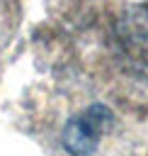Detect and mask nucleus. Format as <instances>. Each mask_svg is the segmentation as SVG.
Returning a JSON list of instances; mask_svg holds the SVG:
<instances>
[{
	"label": "nucleus",
	"mask_w": 148,
	"mask_h": 156,
	"mask_svg": "<svg viewBox=\"0 0 148 156\" xmlns=\"http://www.w3.org/2000/svg\"><path fill=\"white\" fill-rule=\"evenodd\" d=\"M112 112L104 105H92L85 112L75 115L68 119L63 129V146L73 156H87L97 149L99 139L109 132L112 127Z\"/></svg>",
	"instance_id": "f257e3e1"
}]
</instances>
